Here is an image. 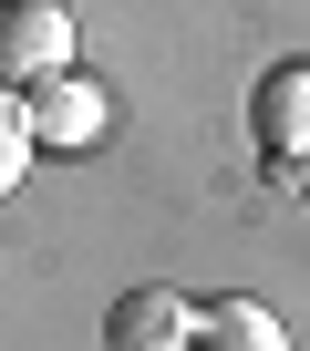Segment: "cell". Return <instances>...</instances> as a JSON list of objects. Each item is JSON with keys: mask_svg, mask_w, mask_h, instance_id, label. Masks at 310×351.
<instances>
[{"mask_svg": "<svg viewBox=\"0 0 310 351\" xmlns=\"http://www.w3.org/2000/svg\"><path fill=\"white\" fill-rule=\"evenodd\" d=\"M300 197H310V165H300Z\"/></svg>", "mask_w": 310, "mask_h": 351, "instance_id": "cell-7", "label": "cell"}, {"mask_svg": "<svg viewBox=\"0 0 310 351\" xmlns=\"http://www.w3.org/2000/svg\"><path fill=\"white\" fill-rule=\"evenodd\" d=\"M52 73H73V11L62 0H0V83L42 93Z\"/></svg>", "mask_w": 310, "mask_h": 351, "instance_id": "cell-1", "label": "cell"}, {"mask_svg": "<svg viewBox=\"0 0 310 351\" xmlns=\"http://www.w3.org/2000/svg\"><path fill=\"white\" fill-rule=\"evenodd\" d=\"M104 124H114V104H104L93 73H52V83L32 93V134H42V155H83V145H104Z\"/></svg>", "mask_w": 310, "mask_h": 351, "instance_id": "cell-4", "label": "cell"}, {"mask_svg": "<svg viewBox=\"0 0 310 351\" xmlns=\"http://www.w3.org/2000/svg\"><path fill=\"white\" fill-rule=\"evenodd\" d=\"M197 351H289L269 300H207L197 310Z\"/></svg>", "mask_w": 310, "mask_h": 351, "instance_id": "cell-5", "label": "cell"}, {"mask_svg": "<svg viewBox=\"0 0 310 351\" xmlns=\"http://www.w3.org/2000/svg\"><path fill=\"white\" fill-rule=\"evenodd\" d=\"M248 134H259L269 176L310 165V62H269V73H259V93H248Z\"/></svg>", "mask_w": 310, "mask_h": 351, "instance_id": "cell-2", "label": "cell"}, {"mask_svg": "<svg viewBox=\"0 0 310 351\" xmlns=\"http://www.w3.org/2000/svg\"><path fill=\"white\" fill-rule=\"evenodd\" d=\"M104 351H197V300L187 289H124L104 310Z\"/></svg>", "mask_w": 310, "mask_h": 351, "instance_id": "cell-3", "label": "cell"}, {"mask_svg": "<svg viewBox=\"0 0 310 351\" xmlns=\"http://www.w3.org/2000/svg\"><path fill=\"white\" fill-rule=\"evenodd\" d=\"M32 155H42V134H32V93H11V83H0V197L32 176Z\"/></svg>", "mask_w": 310, "mask_h": 351, "instance_id": "cell-6", "label": "cell"}]
</instances>
